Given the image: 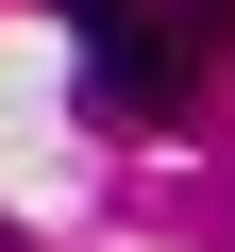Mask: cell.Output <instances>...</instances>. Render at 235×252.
Here are the masks:
<instances>
[{"instance_id":"cell-1","label":"cell","mask_w":235,"mask_h":252,"mask_svg":"<svg viewBox=\"0 0 235 252\" xmlns=\"http://www.w3.org/2000/svg\"><path fill=\"white\" fill-rule=\"evenodd\" d=\"M84 67H101V101H118V118H168V101H185V51L135 17V0H84Z\"/></svg>"}]
</instances>
